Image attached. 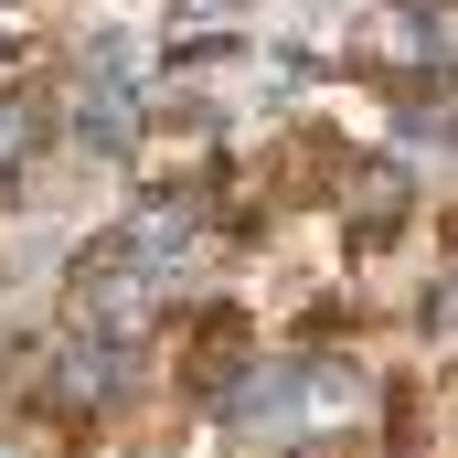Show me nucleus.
<instances>
[{
	"instance_id": "nucleus-1",
	"label": "nucleus",
	"mask_w": 458,
	"mask_h": 458,
	"mask_svg": "<svg viewBox=\"0 0 458 458\" xmlns=\"http://www.w3.org/2000/svg\"><path fill=\"white\" fill-rule=\"evenodd\" d=\"M362 64L394 75V86H437L458 64V0H384L373 32H362Z\"/></svg>"
},
{
	"instance_id": "nucleus-3",
	"label": "nucleus",
	"mask_w": 458,
	"mask_h": 458,
	"mask_svg": "<svg viewBox=\"0 0 458 458\" xmlns=\"http://www.w3.org/2000/svg\"><path fill=\"white\" fill-rule=\"evenodd\" d=\"M394 225H405V171H352V234L384 245Z\"/></svg>"
},
{
	"instance_id": "nucleus-6",
	"label": "nucleus",
	"mask_w": 458,
	"mask_h": 458,
	"mask_svg": "<svg viewBox=\"0 0 458 458\" xmlns=\"http://www.w3.org/2000/svg\"><path fill=\"white\" fill-rule=\"evenodd\" d=\"M427 342L458 352V277H437V288H427Z\"/></svg>"
},
{
	"instance_id": "nucleus-5",
	"label": "nucleus",
	"mask_w": 458,
	"mask_h": 458,
	"mask_svg": "<svg viewBox=\"0 0 458 458\" xmlns=\"http://www.w3.org/2000/svg\"><path fill=\"white\" fill-rule=\"evenodd\" d=\"M75 128H86V149H128V139H139V107H128V86H97V97H86V107H75Z\"/></svg>"
},
{
	"instance_id": "nucleus-9",
	"label": "nucleus",
	"mask_w": 458,
	"mask_h": 458,
	"mask_svg": "<svg viewBox=\"0 0 458 458\" xmlns=\"http://www.w3.org/2000/svg\"><path fill=\"white\" fill-rule=\"evenodd\" d=\"M0 458H11V448H0Z\"/></svg>"
},
{
	"instance_id": "nucleus-2",
	"label": "nucleus",
	"mask_w": 458,
	"mask_h": 458,
	"mask_svg": "<svg viewBox=\"0 0 458 458\" xmlns=\"http://www.w3.org/2000/svg\"><path fill=\"white\" fill-rule=\"evenodd\" d=\"M117 384H128V352L117 342H64V362H54V405H64V416L107 405Z\"/></svg>"
},
{
	"instance_id": "nucleus-7",
	"label": "nucleus",
	"mask_w": 458,
	"mask_h": 458,
	"mask_svg": "<svg viewBox=\"0 0 458 458\" xmlns=\"http://www.w3.org/2000/svg\"><path fill=\"white\" fill-rule=\"evenodd\" d=\"M21 149H32V107L11 97V107H0V160H21Z\"/></svg>"
},
{
	"instance_id": "nucleus-4",
	"label": "nucleus",
	"mask_w": 458,
	"mask_h": 458,
	"mask_svg": "<svg viewBox=\"0 0 458 458\" xmlns=\"http://www.w3.org/2000/svg\"><path fill=\"white\" fill-rule=\"evenodd\" d=\"M234 362H245V320H234V310H214V320H203V352H192V384H203V394H225Z\"/></svg>"
},
{
	"instance_id": "nucleus-8",
	"label": "nucleus",
	"mask_w": 458,
	"mask_h": 458,
	"mask_svg": "<svg viewBox=\"0 0 458 458\" xmlns=\"http://www.w3.org/2000/svg\"><path fill=\"white\" fill-rule=\"evenodd\" d=\"M182 11H225V0H182Z\"/></svg>"
}]
</instances>
